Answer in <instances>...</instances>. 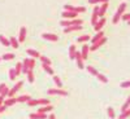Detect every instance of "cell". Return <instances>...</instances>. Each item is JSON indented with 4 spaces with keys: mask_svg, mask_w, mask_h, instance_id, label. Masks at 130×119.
Wrapping results in <instances>:
<instances>
[{
    "mask_svg": "<svg viewBox=\"0 0 130 119\" xmlns=\"http://www.w3.org/2000/svg\"><path fill=\"white\" fill-rule=\"evenodd\" d=\"M121 18H122L124 21H130V13H129V14H124Z\"/></svg>",
    "mask_w": 130,
    "mask_h": 119,
    "instance_id": "41",
    "label": "cell"
},
{
    "mask_svg": "<svg viewBox=\"0 0 130 119\" xmlns=\"http://www.w3.org/2000/svg\"><path fill=\"white\" fill-rule=\"evenodd\" d=\"M40 61H42L43 63L51 65V60H50V58H47V57H44V56H40Z\"/></svg>",
    "mask_w": 130,
    "mask_h": 119,
    "instance_id": "34",
    "label": "cell"
},
{
    "mask_svg": "<svg viewBox=\"0 0 130 119\" xmlns=\"http://www.w3.org/2000/svg\"><path fill=\"white\" fill-rule=\"evenodd\" d=\"M0 60H2V58H0Z\"/></svg>",
    "mask_w": 130,
    "mask_h": 119,
    "instance_id": "48",
    "label": "cell"
},
{
    "mask_svg": "<svg viewBox=\"0 0 130 119\" xmlns=\"http://www.w3.org/2000/svg\"><path fill=\"white\" fill-rule=\"evenodd\" d=\"M16 77H17L16 70H14V69H10V70H9V78H10V80H14Z\"/></svg>",
    "mask_w": 130,
    "mask_h": 119,
    "instance_id": "29",
    "label": "cell"
},
{
    "mask_svg": "<svg viewBox=\"0 0 130 119\" xmlns=\"http://www.w3.org/2000/svg\"><path fill=\"white\" fill-rule=\"evenodd\" d=\"M48 94H60V96H68V92L67 91H62V89H53V88H51V89H48Z\"/></svg>",
    "mask_w": 130,
    "mask_h": 119,
    "instance_id": "5",
    "label": "cell"
},
{
    "mask_svg": "<svg viewBox=\"0 0 130 119\" xmlns=\"http://www.w3.org/2000/svg\"><path fill=\"white\" fill-rule=\"evenodd\" d=\"M108 115H109V118H115V110L112 109V107H108Z\"/></svg>",
    "mask_w": 130,
    "mask_h": 119,
    "instance_id": "39",
    "label": "cell"
},
{
    "mask_svg": "<svg viewBox=\"0 0 130 119\" xmlns=\"http://www.w3.org/2000/svg\"><path fill=\"white\" fill-rule=\"evenodd\" d=\"M89 49H90V48H89V45H87V44H83V47H82V52H81V53H82V58H83V60H86V58L89 57Z\"/></svg>",
    "mask_w": 130,
    "mask_h": 119,
    "instance_id": "13",
    "label": "cell"
},
{
    "mask_svg": "<svg viewBox=\"0 0 130 119\" xmlns=\"http://www.w3.org/2000/svg\"><path fill=\"white\" fill-rule=\"evenodd\" d=\"M75 52H77V49H75V45H70V48H69V57H70L72 60L75 58Z\"/></svg>",
    "mask_w": 130,
    "mask_h": 119,
    "instance_id": "20",
    "label": "cell"
},
{
    "mask_svg": "<svg viewBox=\"0 0 130 119\" xmlns=\"http://www.w3.org/2000/svg\"><path fill=\"white\" fill-rule=\"evenodd\" d=\"M17 102V99H14V97H9L8 100H5L4 101V105L8 107V106H12V105H14Z\"/></svg>",
    "mask_w": 130,
    "mask_h": 119,
    "instance_id": "15",
    "label": "cell"
},
{
    "mask_svg": "<svg viewBox=\"0 0 130 119\" xmlns=\"http://www.w3.org/2000/svg\"><path fill=\"white\" fill-rule=\"evenodd\" d=\"M127 116H130V107H129L127 110L122 111V114L120 115V119H125V118H127Z\"/></svg>",
    "mask_w": 130,
    "mask_h": 119,
    "instance_id": "31",
    "label": "cell"
},
{
    "mask_svg": "<svg viewBox=\"0 0 130 119\" xmlns=\"http://www.w3.org/2000/svg\"><path fill=\"white\" fill-rule=\"evenodd\" d=\"M9 41H10V45H12L13 48H18V45H20V44H18V40H17L16 38H10V39H9Z\"/></svg>",
    "mask_w": 130,
    "mask_h": 119,
    "instance_id": "23",
    "label": "cell"
},
{
    "mask_svg": "<svg viewBox=\"0 0 130 119\" xmlns=\"http://www.w3.org/2000/svg\"><path fill=\"white\" fill-rule=\"evenodd\" d=\"M39 105H50V100H47V99H40V100H39Z\"/></svg>",
    "mask_w": 130,
    "mask_h": 119,
    "instance_id": "38",
    "label": "cell"
},
{
    "mask_svg": "<svg viewBox=\"0 0 130 119\" xmlns=\"http://www.w3.org/2000/svg\"><path fill=\"white\" fill-rule=\"evenodd\" d=\"M8 93H9V89H8V87H5V88L2 91V93H0V96H3L4 99H5V97L8 96Z\"/></svg>",
    "mask_w": 130,
    "mask_h": 119,
    "instance_id": "37",
    "label": "cell"
},
{
    "mask_svg": "<svg viewBox=\"0 0 130 119\" xmlns=\"http://www.w3.org/2000/svg\"><path fill=\"white\" fill-rule=\"evenodd\" d=\"M104 43H107V38H105V36H104V38H102L100 40H98L96 43H94V44L90 47V51H96L99 47H102V45L104 44Z\"/></svg>",
    "mask_w": 130,
    "mask_h": 119,
    "instance_id": "3",
    "label": "cell"
},
{
    "mask_svg": "<svg viewBox=\"0 0 130 119\" xmlns=\"http://www.w3.org/2000/svg\"><path fill=\"white\" fill-rule=\"evenodd\" d=\"M77 40H78V43H85V41H89V40H90V35H82V36H79Z\"/></svg>",
    "mask_w": 130,
    "mask_h": 119,
    "instance_id": "25",
    "label": "cell"
},
{
    "mask_svg": "<svg viewBox=\"0 0 130 119\" xmlns=\"http://www.w3.org/2000/svg\"><path fill=\"white\" fill-rule=\"evenodd\" d=\"M5 87H7V85H5L4 83H2V84H0V93H2V91H3V89H4Z\"/></svg>",
    "mask_w": 130,
    "mask_h": 119,
    "instance_id": "43",
    "label": "cell"
},
{
    "mask_svg": "<svg viewBox=\"0 0 130 119\" xmlns=\"http://www.w3.org/2000/svg\"><path fill=\"white\" fill-rule=\"evenodd\" d=\"M125 8H126V3L120 4V7H118V9H117V12H116L115 16H113V19H112V22H113V23H118V21H120L121 17H122V13H124Z\"/></svg>",
    "mask_w": 130,
    "mask_h": 119,
    "instance_id": "1",
    "label": "cell"
},
{
    "mask_svg": "<svg viewBox=\"0 0 130 119\" xmlns=\"http://www.w3.org/2000/svg\"><path fill=\"white\" fill-rule=\"evenodd\" d=\"M102 38H104V32L100 30V31H98V34H96V35L92 38V44H94V43H96L98 40H100Z\"/></svg>",
    "mask_w": 130,
    "mask_h": 119,
    "instance_id": "16",
    "label": "cell"
},
{
    "mask_svg": "<svg viewBox=\"0 0 130 119\" xmlns=\"http://www.w3.org/2000/svg\"><path fill=\"white\" fill-rule=\"evenodd\" d=\"M4 105V97L3 96H0V106Z\"/></svg>",
    "mask_w": 130,
    "mask_h": 119,
    "instance_id": "44",
    "label": "cell"
},
{
    "mask_svg": "<svg viewBox=\"0 0 130 119\" xmlns=\"http://www.w3.org/2000/svg\"><path fill=\"white\" fill-rule=\"evenodd\" d=\"M14 70H16V74L20 75L21 73H22V63H20V62L16 63V69H14Z\"/></svg>",
    "mask_w": 130,
    "mask_h": 119,
    "instance_id": "26",
    "label": "cell"
},
{
    "mask_svg": "<svg viewBox=\"0 0 130 119\" xmlns=\"http://www.w3.org/2000/svg\"><path fill=\"white\" fill-rule=\"evenodd\" d=\"M77 12H72V10H65V12L62 13V17L64 18H75L77 17Z\"/></svg>",
    "mask_w": 130,
    "mask_h": 119,
    "instance_id": "11",
    "label": "cell"
},
{
    "mask_svg": "<svg viewBox=\"0 0 130 119\" xmlns=\"http://www.w3.org/2000/svg\"><path fill=\"white\" fill-rule=\"evenodd\" d=\"M42 38L46 39V40H51V41H57L59 40L57 35H55V34H42Z\"/></svg>",
    "mask_w": 130,
    "mask_h": 119,
    "instance_id": "10",
    "label": "cell"
},
{
    "mask_svg": "<svg viewBox=\"0 0 130 119\" xmlns=\"http://www.w3.org/2000/svg\"><path fill=\"white\" fill-rule=\"evenodd\" d=\"M87 71L90 73V74H92V75H95V77H96V75H98V71L92 67V66H87Z\"/></svg>",
    "mask_w": 130,
    "mask_h": 119,
    "instance_id": "35",
    "label": "cell"
},
{
    "mask_svg": "<svg viewBox=\"0 0 130 119\" xmlns=\"http://www.w3.org/2000/svg\"><path fill=\"white\" fill-rule=\"evenodd\" d=\"M82 29V25H74V26H69V27H65L64 32L68 34V32H72V31H79Z\"/></svg>",
    "mask_w": 130,
    "mask_h": 119,
    "instance_id": "9",
    "label": "cell"
},
{
    "mask_svg": "<svg viewBox=\"0 0 130 119\" xmlns=\"http://www.w3.org/2000/svg\"><path fill=\"white\" fill-rule=\"evenodd\" d=\"M65 10H72V12L83 13V12H86V8H85V7H73V5H65Z\"/></svg>",
    "mask_w": 130,
    "mask_h": 119,
    "instance_id": "2",
    "label": "cell"
},
{
    "mask_svg": "<svg viewBox=\"0 0 130 119\" xmlns=\"http://www.w3.org/2000/svg\"><path fill=\"white\" fill-rule=\"evenodd\" d=\"M26 39V27H21L20 30V38H18V41L20 43H24Z\"/></svg>",
    "mask_w": 130,
    "mask_h": 119,
    "instance_id": "12",
    "label": "cell"
},
{
    "mask_svg": "<svg viewBox=\"0 0 130 119\" xmlns=\"http://www.w3.org/2000/svg\"><path fill=\"white\" fill-rule=\"evenodd\" d=\"M120 85H121L122 88H129V87H130V80H127V82H122Z\"/></svg>",
    "mask_w": 130,
    "mask_h": 119,
    "instance_id": "40",
    "label": "cell"
},
{
    "mask_svg": "<svg viewBox=\"0 0 130 119\" xmlns=\"http://www.w3.org/2000/svg\"><path fill=\"white\" fill-rule=\"evenodd\" d=\"M98 17H99V7H95L94 12H92V17H91V23L92 25H95L98 22Z\"/></svg>",
    "mask_w": 130,
    "mask_h": 119,
    "instance_id": "6",
    "label": "cell"
},
{
    "mask_svg": "<svg viewBox=\"0 0 130 119\" xmlns=\"http://www.w3.org/2000/svg\"><path fill=\"white\" fill-rule=\"evenodd\" d=\"M104 23H105V18L104 17H102L99 21H98V22L94 25V29L96 30V31H100L102 29H103V26H104Z\"/></svg>",
    "mask_w": 130,
    "mask_h": 119,
    "instance_id": "8",
    "label": "cell"
},
{
    "mask_svg": "<svg viewBox=\"0 0 130 119\" xmlns=\"http://www.w3.org/2000/svg\"><path fill=\"white\" fill-rule=\"evenodd\" d=\"M26 52H27V55H30L32 58H38V57H40L39 52H37V51H34V49H27Z\"/></svg>",
    "mask_w": 130,
    "mask_h": 119,
    "instance_id": "18",
    "label": "cell"
},
{
    "mask_svg": "<svg viewBox=\"0 0 130 119\" xmlns=\"http://www.w3.org/2000/svg\"><path fill=\"white\" fill-rule=\"evenodd\" d=\"M27 105H29V106H35V105H39V100H29V101H27Z\"/></svg>",
    "mask_w": 130,
    "mask_h": 119,
    "instance_id": "32",
    "label": "cell"
},
{
    "mask_svg": "<svg viewBox=\"0 0 130 119\" xmlns=\"http://www.w3.org/2000/svg\"><path fill=\"white\" fill-rule=\"evenodd\" d=\"M53 80H55L57 88H61V87H62V83H61V80H60V78L57 77V75H55V77H53Z\"/></svg>",
    "mask_w": 130,
    "mask_h": 119,
    "instance_id": "30",
    "label": "cell"
},
{
    "mask_svg": "<svg viewBox=\"0 0 130 119\" xmlns=\"http://www.w3.org/2000/svg\"><path fill=\"white\" fill-rule=\"evenodd\" d=\"M29 100H31V96H27V94H24V96H20L17 99V102H27Z\"/></svg>",
    "mask_w": 130,
    "mask_h": 119,
    "instance_id": "19",
    "label": "cell"
},
{
    "mask_svg": "<svg viewBox=\"0 0 130 119\" xmlns=\"http://www.w3.org/2000/svg\"><path fill=\"white\" fill-rule=\"evenodd\" d=\"M5 110H7V106H5V105H2V106H0V114L4 113Z\"/></svg>",
    "mask_w": 130,
    "mask_h": 119,
    "instance_id": "42",
    "label": "cell"
},
{
    "mask_svg": "<svg viewBox=\"0 0 130 119\" xmlns=\"http://www.w3.org/2000/svg\"><path fill=\"white\" fill-rule=\"evenodd\" d=\"M26 75H27V80H29L30 83L34 82V74H32V70H29Z\"/></svg>",
    "mask_w": 130,
    "mask_h": 119,
    "instance_id": "27",
    "label": "cell"
},
{
    "mask_svg": "<svg viewBox=\"0 0 130 119\" xmlns=\"http://www.w3.org/2000/svg\"><path fill=\"white\" fill-rule=\"evenodd\" d=\"M42 66H43V69H44V71H47L50 75H53V70L51 69V66H50V65H47V63H43Z\"/></svg>",
    "mask_w": 130,
    "mask_h": 119,
    "instance_id": "22",
    "label": "cell"
},
{
    "mask_svg": "<svg viewBox=\"0 0 130 119\" xmlns=\"http://www.w3.org/2000/svg\"><path fill=\"white\" fill-rule=\"evenodd\" d=\"M48 119H56V115H53V114H51V115L48 116Z\"/></svg>",
    "mask_w": 130,
    "mask_h": 119,
    "instance_id": "45",
    "label": "cell"
},
{
    "mask_svg": "<svg viewBox=\"0 0 130 119\" xmlns=\"http://www.w3.org/2000/svg\"><path fill=\"white\" fill-rule=\"evenodd\" d=\"M96 78L99 79L100 82H103V83H108V79H107V77H104L103 74H99V73H98V75H96Z\"/></svg>",
    "mask_w": 130,
    "mask_h": 119,
    "instance_id": "28",
    "label": "cell"
},
{
    "mask_svg": "<svg viewBox=\"0 0 130 119\" xmlns=\"http://www.w3.org/2000/svg\"><path fill=\"white\" fill-rule=\"evenodd\" d=\"M0 43L4 45V47H9L10 45V41H9V39H7L4 35H0Z\"/></svg>",
    "mask_w": 130,
    "mask_h": 119,
    "instance_id": "17",
    "label": "cell"
},
{
    "mask_svg": "<svg viewBox=\"0 0 130 119\" xmlns=\"http://www.w3.org/2000/svg\"><path fill=\"white\" fill-rule=\"evenodd\" d=\"M34 66H35V60H34V58L29 60V69L32 70V69H34Z\"/></svg>",
    "mask_w": 130,
    "mask_h": 119,
    "instance_id": "36",
    "label": "cell"
},
{
    "mask_svg": "<svg viewBox=\"0 0 130 119\" xmlns=\"http://www.w3.org/2000/svg\"><path fill=\"white\" fill-rule=\"evenodd\" d=\"M47 118V114L46 113H32L30 114V119H46Z\"/></svg>",
    "mask_w": 130,
    "mask_h": 119,
    "instance_id": "7",
    "label": "cell"
},
{
    "mask_svg": "<svg viewBox=\"0 0 130 119\" xmlns=\"http://www.w3.org/2000/svg\"><path fill=\"white\" fill-rule=\"evenodd\" d=\"M112 119H115V118H112Z\"/></svg>",
    "mask_w": 130,
    "mask_h": 119,
    "instance_id": "47",
    "label": "cell"
},
{
    "mask_svg": "<svg viewBox=\"0 0 130 119\" xmlns=\"http://www.w3.org/2000/svg\"><path fill=\"white\" fill-rule=\"evenodd\" d=\"M127 23H129V25H130V21H127Z\"/></svg>",
    "mask_w": 130,
    "mask_h": 119,
    "instance_id": "46",
    "label": "cell"
},
{
    "mask_svg": "<svg viewBox=\"0 0 130 119\" xmlns=\"http://www.w3.org/2000/svg\"><path fill=\"white\" fill-rule=\"evenodd\" d=\"M109 0H89L90 4H98V3H108Z\"/></svg>",
    "mask_w": 130,
    "mask_h": 119,
    "instance_id": "33",
    "label": "cell"
},
{
    "mask_svg": "<svg viewBox=\"0 0 130 119\" xmlns=\"http://www.w3.org/2000/svg\"><path fill=\"white\" fill-rule=\"evenodd\" d=\"M13 58H14V55H13V53H7V55H3V57H2V60H4V61L13 60Z\"/></svg>",
    "mask_w": 130,
    "mask_h": 119,
    "instance_id": "24",
    "label": "cell"
},
{
    "mask_svg": "<svg viewBox=\"0 0 130 119\" xmlns=\"http://www.w3.org/2000/svg\"><path fill=\"white\" fill-rule=\"evenodd\" d=\"M107 8H108V3H103L102 7H99V17H103L107 12Z\"/></svg>",
    "mask_w": 130,
    "mask_h": 119,
    "instance_id": "14",
    "label": "cell"
},
{
    "mask_svg": "<svg viewBox=\"0 0 130 119\" xmlns=\"http://www.w3.org/2000/svg\"><path fill=\"white\" fill-rule=\"evenodd\" d=\"M53 106L51 105H46L44 107H42V109H39V113H48V111H52Z\"/></svg>",
    "mask_w": 130,
    "mask_h": 119,
    "instance_id": "21",
    "label": "cell"
},
{
    "mask_svg": "<svg viewBox=\"0 0 130 119\" xmlns=\"http://www.w3.org/2000/svg\"><path fill=\"white\" fill-rule=\"evenodd\" d=\"M75 60H77V65L79 69H83L85 65H83V58H82V53L81 52H75Z\"/></svg>",
    "mask_w": 130,
    "mask_h": 119,
    "instance_id": "4",
    "label": "cell"
}]
</instances>
